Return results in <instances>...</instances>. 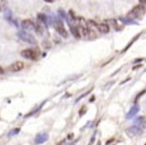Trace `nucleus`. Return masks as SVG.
Here are the masks:
<instances>
[{
    "mask_svg": "<svg viewBox=\"0 0 146 145\" xmlns=\"http://www.w3.org/2000/svg\"><path fill=\"white\" fill-rule=\"evenodd\" d=\"M70 28H71L72 34H73L76 38H81V34H80V31H79V28H78V26L71 25V26H70Z\"/></svg>",
    "mask_w": 146,
    "mask_h": 145,
    "instance_id": "13",
    "label": "nucleus"
},
{
    "mask_svg": "<svg viewBox=\"0 0 146 145\" xmlns=\"http://www.w3.org/2000/svg\"><path fill=\"white\" fill-rule=\"evenodd\" d=\"M17 36L19 37V39H21L22 41H24V42L28 43V44H31V45H36L37 44V41L36 39H35V37L33 35H31V34L27 33L26 31H19L17 33Z\"/></svg>",
    "mask_w": 146,
    "mask_h": 145,
    "instance_id": "4",
    "label": "nucleus"
},
{
    "mask_svg": "<svg viewBox=\"0 0 146 145\" xmlns=\"http://www.w3.org/2000/svg\"><path fill=\"white\" fill-rule=\"evenodd\" d=\"M35 31H36L38 34H40V35H42L43 34V29L41 28L40 25H36V27H35Z\"/></svg>",
    "mask_w": 146,
    "mask_h": 145,
    "instance_id": "15",
    "label": "nucleus"
},
{
    "mask_svg": "<svg viewBox=\"0 0 146 145\" xmlns=\"http://www.w3.org/2000/svg\"><path fill=\"white\" fill-rule=\"evenodd\" d=\"M145 145H146V143H145Z\"/></svg>",
    "mask_w": 146,
    "mask_h": 145,
    "instance_id": "21",
    "label": "nucleus"
},
{
    "mask_svg": "<svg viewBox=\"0 0 146 145\" xmlns=\"http://www.w3.org/2000/svg\"><path fill=\"white\" fill-rule=\"evenodd\" d=\"M139 111V105H134L128 111V113L126 114V119H131L132 117H134L137 114V112Z\"/></svg>",
    "mask_w": 146,
    "mask_h": 145,
    "instance_id": "10",
    "label": "nucleus"
},
{
    "mask_svg": "<svg viewBox=\"0 0 146 145\" xmlns=\"http://www.w3.org/2000/svg\"><path fill=\"white\" fill-rule=\"evenodd\" d=\"M4 73V70H3V68L2 67H0V75H3Z\"/></svg>",
    "mask_w": 146,
    "mask_h": 145,
    "instance_id": "18",
    "label": "nucleus"
},
{
    "mask_svg": "<svg viewBox=\"0 0 146 145\" xmlns=\"http://www.w3.org/2000/svg\"><path fill=\"white\" fill-rule=\"evenodd\" d=\"M18 132H19V128H17V129H15V130H11V131L9 132V134H8V135L9 136H12L13 135V134H16V133H18Z\"/></svg>",
    "mask_w": 146,
    "mask_h": 145,
    "instance_id": "16",
    "label": "nucleus"
},
{
    "mask_svg": "<svg viewBox=\"0 0 146 145\" xmlns=\"http://www.w3.org/2000/svg\"><path fill=\"white\" fill-rule=\"evenodd\" d=\"M4 18H5L6 21H8L10 24H12V25H15L16 27H17V22H16L15 19H13V16H12V12L10 9H6L5 11H4Z\"/></svg>",
    "mask_w": 146,
    "mask_h": 145,
    "instance_id": "7",
    "label": "nucleus"
},
{
    "mask_svg": "<svg viewBox=\"0 0 146 145\" xmlns=\"http://www.w3.org/2000/svg\"><path fill=\"white\" fill-rule=\"evenodd\" d=\"M21 27L24 31H31V30H35L36 25L34 24V22L30 19H25L21 22Z\"/></svg>",
    "mask_w": 146,
    "mask_h": 145,
    "instance_id": "6",
    "label": "nucleus"
},
{
    "mask_svg": "<svg viewBox=\"0 0 146 145\" xmlns=\"http://www.w3.org/2000/svg\"><path fill=\"white\" fill-rule=\"evenodd\" d=\"M98 145H100V142H98Z\"/></svg>",
    "mask_w": 146,
    "mask_h": 145,
    "instance_id": "20",
    "label": "nucleus"
},
{
    "mask_svg": "<svg viewBox=\"0 0 146 145\" xmlns=\"http://www.w3.org/2000/svg\"><path fill=\"white\" fill-rule=\"evenodd\" d=\"M6 6H7V0H0V12L5 10Z\"/></svg>",
    "mask_w": 146,
    "mask_h": 145,
    "instance_id": "14",
    "label": "nucleus"
},
{
    "mask_svg": "<svg viewBox=\"0 0 146 145\" xmlns=\"http://www.w3.org/2000/svg\"><path fill=\"white\" fill-rule=\"evenodd\" d=\"M44 1L47 3H52V2H54V0H44Z\"/></svg>",
    "mask_w": 146,
    "mask_h": 145,
    "instance_id": "19",
    "label": "nucleus"
},
{
    "mask_svg": "<svg viewBox=\"0 0 146 145\" xmlns=\"http://www.w3.org/2000/svg\"><path fill=\"white\" fill-rule=\"evenodd\" d=\"M21 56L27 60L37 61L39 58V52L34 49H25L21 52Z\"/></svg>",
    "mask_w": 146,
    "mask_h": 145,
    "instance_id": "3",
    "label": "nucleus"
},
{
    "mask_svg": "<svg viewBox=\"0 0 146 145\" xmlns=\"http://www.w3.org/2000/svg\"><path fill=\"white\" fill-rule=\"evenodd\" d=\"M46 140H48V134L44 133V134H39L38 136L36 137V143L37 144H41L43 143V142H45Z\"/></svg>",
    "mask_w": 146,
    "mask_h": 145,
    "instance_id": "12",
    "label": "nucleus"
},
{
    "mask_svg": "<svg viewBox=\"0 0 146 145\" xmlns=\"http://www.w3.org/2000/svg\"><path fill=\"white\" fill-rule=\"evenodd\" d=\"M126 133L128 134V136H131V137H133V136H139L143 134V129L137 125H133L130 126L128 129H126Z\"/></svg>",
    "mask_w": 146,
    "mask_h": 145,
    "instance_id": "5",
    "label": "nucleus"
},
{
    "mask_svg": "<svg viewBox=\"0 0 146 145\" xmlns=\"http://www.w3.org/2000/svg\"><path fill=\"white\" fill-rule=\"evenodd\" d=\"M23 68H24V63L18 61V62H15L10 65L8 69H9V71H11V72H19V71H21Z\"/></svg>",
    "mask_w": 146,
    "mask_h": 145,
    "instance_id": "8",
    "label": "nucleus"
},
{
    "mask_svg": "<svg viewBox=\"0 0 146 145\" xmlns=\"http://www.w3.org/2000/svg\"><path fill=\"white\" fill-rule=\"evenodd\" d=\"M98 30L102 34H106L110 32V26L106 23H100L98 25Z\"/></svg>",
    "mask_w": 146,
    "mask_h": 145,
    "instance_id": "11",
    "label": "nucleus"
},
{
    "mask_svg": "<svg viewBox=\"0 0 146 145\" xmlns=\"http://www.w3.org/2000/svg\"><path fill=\"white\" fill-rule=\"evenodd\" d=\"M134 125H137L140 128H142V129H145L146 128V117H144V116H138V117L134 120Z\"/></svg>",
    "mask_w": 146,
    "mask_h": 145,
    "instance_id": "9",
    "label": "nucleus"
},
{
    "mask_svg": "<svg viewBox=\"0 0 146 145\" xmlns=\"http://www.w3.org/2000/svg\"><path fill=\"white\" fill-rule=\"evenodd\" d=\"M139 3L141 4V5H146V0H139Z\"/></svg>",
    "mask_w": 146,
    "mask_h": 145,
    "instance_id": "17",
    "label": "nucleus"
},
{
    "mask_svg": "<svg viewBox=\"0 0 146 145\" xmlns=\"http://www.w3.org/2000/svg\"><path fill=\"white\" fill-rule=\"evenodd\" d=\"M146 10L145 7L141 4L139 5H136L135 7L132 8L130 12L127 14V18L130 20H135V19H139V18H142L143 15L145 14Z\"/></svg>",
    "mask_w": 146,
    "mask_h": 145,
    "instance_id": "1",
    "label": "nucleus"
},
{
    "mask_svg": "<svg viewBox=\"0 0 146 145\" xmlns=\"http://www.w3.org/2000/svg\"><path fill=\"white\" fill-rule=\"evenodd\" d=\"M53 25H54L55 29L58 33L64 38H68L69 34H68L67 30H66L65 26H64L63 22H62L61 19H58V18H54V21H53Z\"/></svg>",
    "mask_w": 146,
    "mask_h": 145,
    "instance_id": "2",
    "label": "nucleus"
}]
</instances>
